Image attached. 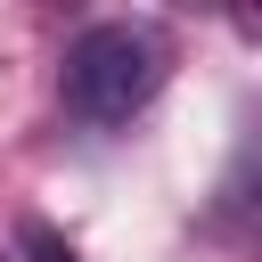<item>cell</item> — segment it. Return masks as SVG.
<instances>
[{
  "instance_id": "obj_3",
  "label": "cell",
  "mask_w": 262,
  "mask_h": 262,
  "mask_svg": "<svg viewBox=\"0 0 262 262\" xmlns=\"http://www.w3.org/2000/svg\"><path fill=\"white\" fill-rule=\"evenodd\" d=\"M16 246H25V262H82V254L41 221V213H25V221H16Z\"/></svg>"
},
{
  "instance_id": "obj_4",
  "label": "cell",
  "mask_w": 262,
  "mask_h": 262,
  "mask_svg": "<svg viewBox=\"0 0 262 262\" xmlns=\"http://www.w3.org/2000/svg\"><path fill=\"white\" fill-rule=\"evenodd\" d=\"M254 33H262V16H254Z\"/></svg>"
},
{
  "instance_id": "obj_1",
  "label": "cell",
  "mask_w": 262,
  "mask_h": 262,
  "mask_svg": "<svg viewBox=\"0 0 262 262\" xmlns=\"http://www.w3.org/2000/svg\"><path fill=\"white\" fill-rule=\"evenodd\" d=\"M172 33L156 16H98L66 41V66H57V90H66V115L90 123V131H115L131 123L139 106H156V90L172 82Z\"/></svg>"
},
{
  "instance_id": "obj_2",
  "label": "cell",
  "mask_w": 262,
  "mask_h": 262,
  "mask_svg": "<svg viewBox=\"0 0 262 262\" xmlns=\"http://www.w3.org/2000/svg\"><path fill=\"white\" fill-rule=\"evenodd\" d=\"M213 213H221V221H254V229H262V115H246L237 156H229V172H221V188H213Z\"/></svg>"
}]
</instances>
